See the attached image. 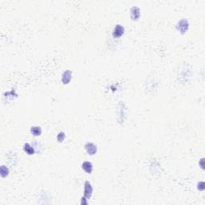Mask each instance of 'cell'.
Segmentation results:
<instances>
[{
	"label": "cell",
	"mask_w": 205,
	"mask_h": 205,
	"mask_svg": "<svg viewBox=\"0 0 205 205\" xmlns=\"http://www.w3.org/2000/svg\"><path fill=\"white\" fill-rule=\"evenodd\" d=\"M176 27H177L178 30H179L181 33L184 34L186 31H188V29L189 27V23L188 22V20L185 19H181L180 22H178Z\"/></svg>",
	"instance_id": "obj_1"
},
{
	"label": "cell",
	"mask_w": 205,
	"mask_h": 205,
	"mask_svg": "<svg viewBox=\"0 0 205 205\" xmlns=\"http://www.w3.org/2000/svg\"><path fill=\"white\" fill-rule=\"evenodd\" d=\"M92 193H93V188L92 184L88 181H86L84 184V197L87 200H89L92 197Z\"/></svg>",
	"instance_id": "obj_2"
},
{
	"label": "cell",
	"mask_w": 205,
	"mask_h": 205,
	"mask_svg": "<svg viewBox=\"0 0 205 205\" xmlns=\"http://www.w3.org/2000/svg\"><path fill=\"white\" fill-rule=\"evenodd\" d=\"M85 150L89 155H94L97 152V146L92 143H87L85 144Z\"/></svg>",
	"instance_id": "obj_3"
},
{
	"label": "cell",
	"mask_w": 205,
	"mask_h": 205,
	"mask_svg": "<svg viewBox=\"0 0 205 205\" xmlns=\"http://www.w3.org/2000/svg\"><path fill=\"white\" fill-rule=\"evenodd\" d=\"M124 33V28L122 25H116L113 29L112 31V35L114 38H119Z\"/></svg>",
	"instance_id": "obj_4"
},
{
	"label": "cell",
	"mask_w": 205,
	"mask_h": 205,
	"mask_svg": "<svg viewBox=\"0 0 205 205\" xmlns=\"http://www.w3.org/2000/svg\"><path fill=\"white\" fill-rule=\"evenodd\" d=\"M71 71L70 70H66L62 75V83H63V84H65V85L68 84L70 83V81L71 80Z\"/></svg>",
	"instance_id": "obj_5"
},
{
	"label": "cell",
	"mask_w": 205,
	"mask_h": 205,
	"mask_svg": "<svg viewBox=\"0 0 205 205\" xmlns=\"http://www.w3.org/2000/svg\"><path fill=\"white\" fill-rule=\"evenodd\" d=\"M82 168L84 172H86L87 174H91L93 171V165L91 162L85 161L82 164Z\"/></svg>",
	"instance_id": "obj_6"
},
{
	"label": "cell",
	"mask_w": 205,
	"mask_h": 205,
	"mask_svg": "<svg viewBox=\"0 0 205 205\" xmlns=\"http://www.w3.org/2000/svg\"><path fill=\"white\" fill-rule=\"evenodd\" d=\"M131 16L132 20H137L140 16V11L137 6H133L131 10Z\"/></svg>",
	"instance_id": "obj_7"
},
{
	"label": "cell",
	"mask_w": 205,
	"mask_h": 205,
	"mask_svg": "<svg viewBox=\"0 0 205 205\" xmlns=\"http://www.w3.org/2000/svg\"><path fill=\"white\" fill-rule=\"evenodd\" d=\"M23 151L29 155H34L35 152V147H34L33 146H31V144H28V143H26V144L23 145Z\"/></svg>",
	"instance_id": "obj_8"
},
{
	"label": "cell",
	"mask_w": 205,
	"mask_h": 205,
	"mask_svg": "<svg viewBox=\"0 0 205 205\" xmlns=\"http://www.w3.org/2000/svg\"><path fill=\"white\" fill-rule=\"evenodd\" d=\"M31 134L35 136H39L42 134V128L39 126H33L31 128Z\"/></svg>",
	"instance_id": "obj_9"
},
{
	"label": "cell",
	"mask_w": 205,
	"mask_h": 205,
	"mask_svg": "<svg viewBox=\"0 0 205 205\" xmlns=\"http://www.w3.org/2000/svg\"><path fill=\"white\" fill-rule=\"evenodd\" d=\"M0 174H1V176L3 178L6 177L9 175L8 167H6L5 165H2V166H1V168H0Z\"/></svg>",
	"instance_id": "obj_10"
},
{
	"label": "cell",
	"mask_w": 205,
	"mask_h": 205,
	"mask_svg": "<svg viewBox=\"0 0 205 205\" xmlns=\"http://www.w3.org/2000/svg\"><path fill=\"white\" fill-rule=\"evenodd\" d=\"M65 136H65V133L63 132V131H60V132L58 134V136H57V140H58L59 143H61V142H63L64 140Z\"/></svg>",
	"instance_id": "obj_11"
},
{
	"label": "cell",
	"mask_w": 205,
	"mask_h": 205,
	"mask_svg": "<svg viewBox=\"0 0 205 205\" xmlns=\"http://www.w3.org/2000/svg\"><path fill=\"white\" fill-rule=\"evenodd\" d=\"M198 189L200 190V191H203V190L204 189V182L199 183V184H198Z\"/></svg>",
	"instance_id": "obj_12"
}]
</instances>
